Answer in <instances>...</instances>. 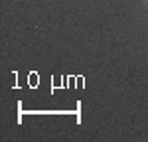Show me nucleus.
I'll use <instances>...</instances> for the list:
<instances>
[]
</instances>
